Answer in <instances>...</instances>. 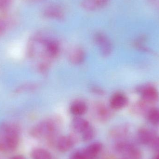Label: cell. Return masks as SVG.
I'll return each instance as SVG.
<instances>
[{
  "label": "cell",
  "mask_w": 159,
  "mask_h": 159,
  "mask_svg": "<svg viewBox=\"0 0 159 159\" xmlns=\"http://www.w3.org/2000/svg\"><path fill=\"white\" fill-rule=\"evenodd\" d=\"M57 129L56 122L51 120H44L34 126L31 130L32 136L35 138L48 137L53 135Z\"/></svg>",
  "instance_id": "1"
},
{
  "label": "cell",
  "mask_w": 159,
  "mask_h": 159,
  "mask_svg": "<svg viewBox=\"0 0 159 159\" xmlns=\"http://www.w3.org/2000/svg\"><path fill=\"white\" fill-rule=\"evenodd\" d=\"M116 151L124 157V158L140 159L141 157L140 150L131 143L120 142L116 146Z\"/></svg>",
  "instance_id": "2"
},
{
  "label": "cell",
  "mask_w": 159,
  "mask_h": 159,
  "mask_svg": "<svg viewBox=\"0 0 159 159\" xmlns=\"http://www.w3.org/2000/svg\"><path fill=\"white\" fill-rule=\"evenodd\" d=\"M92 109L94 116L101 121H107L113 116V109L103 103H96Z\"/></svg>",
  "instance_id": "3"
},
{
  "label": "cell",
  "mask_w": 159,
  "mask_h": 159,
  "mask_svg": "<svg viewBox=\"0 0 159 159\" xmlns=\"http://www.w3.org/2000/svg\"><path fill=\"white\" fill-rule=\"evenodd\" d=\"M94 41L99 46L103 56L106 57L110 55L112 51V44L104 34L102 33L96 34L94 36Z\"/></svg>",
  "instance_id": "4"
},
{
  "label": "cell",
  "mask_w": 159,
  "mask_h": 159,
  "mask_svg": "<svg viewBox=\"0 0 159 159\" xmlns=\"http://www.w3.org/2000/svg\"><path fill=\"white\" fill-rule=\"evenodd\" d=\"M158 136L153 131L147 129H142L137 134V139L141 143L152 146Z\"/></svg>",
  "instance_id": "5"
},
{
  "label": "cell",
  "mask_w": 159,
  "mask_h": 159,
  "mask_svg": "<svg viewBox=\"0 0 159 159\" xmlns=\"http://www.w3.org/2000/svg\"><path fill=\"white\" fill-rule=\"evenodd\" d=\"M128 98L120 93H115L110 100V107L113 110L122 109L128 104Z\"/></svg>",
  "instance_id": "6"
},
{
  "label": "cell",
  "mask_w": 159,
  "mask_h": 159,
  "mask_svg": "<svg viewBox=\"0 0 159 159\" xmlns=\"http://www.w3.org/2000/svg\"><path fill=\"white\" fill-rule=\"evenodd\" d=\"M68 57L70 61L73 64H80L85 60V52L80 48H73L69 50Z\"/></svg>",
  "instance_id": "7"
},
{
  "label": "cell",
  "mask_w": 159,
  "mask_h": 159,
  "mask_svg": "<svg viewBox=\"0 0 159 159\" xmlns=\"http://www.w3.org/2000/svg\"><path fill=\"white\" fill-rule=\"evenodd\" d=\"M102 148V145L101 143H95L81 150V152L84 159H94L100 153Z\"/></svg>",
  "instance_id": "8"
},
{
  "label": "cell",
  "mask_w": 159,
  "mask_h": 159,
  "mask_svg": "<svg viewBox=\"0 0 159 159\" xmlns=\"http://www.w3.org/2000/svg\"><path fill=\"white\" fill-rule=\"evenodd\" d=\"M43 14L46 17L57 20L62 19L64 16L62 8L56 5H52L47 7L44 10Z\"/></svg>",
  "instance_id": "9"
},
{
  "label": "cell",
  "mask_w": 159,
  "mask_h": 159,
  "mask_svg": "<svg viewBox=\"0 0 159 159\" xmlns=\"http://www.w3.org/2000/svg\"><path fill=\"white\" fill-rule=\"evenodd\" d=\"M110 0H83L81 7L88 11H94L106 6Z\"/></svg>",
  "instance_id": "10"
},
{
  "label": "cell",
  "mask_w": 159,
  "mask_h": 159,
  "mask_svg": "<svg viewBox=\"0 0 159 159\" xmlns=\"http://www.w3.org/2000/svg\"><path fill=\"white\" fill-rule=\"evenodd\" d=\"M141 93L142 97L147 102H156L158 100V92L152 86H147L142 88Z\"/></svg>",
  "instance_id": "11"
},
{
  "label": "cell",
  "mask_w": 159,
  "mask_h": 159,
  "mask_svg": "<svg viewBox=\"0 0 159 159\" xmlns=\"http://www.w3.org/2000/svg\"><path fill=\"white\" fill-rule=\"evenodd\" d=\"M88 107L85 102L77 100L73 102L70 107L71 113L76 116H80L87 112Z\"/></svg>",
  "instance_id": "12"
},
{
  "label": "cell",
  "mask_w": 159,
  "mask_h": 159,
  "mask_svg": "<svg viewBox=\"0 0 159 159\" xmlns=\"http://www.w3.org/2000/svg\"><path fill=\"white\" fill-rule=\"evenodd\" d=\"M74 144L73 140L69 136H62L59 139L57 144L58 149L60 152L69 151Z\"/></svg>",
  "instance_id": "13"
},
{
  "label": "cell",
  "mask_w": 159,
  "mask_h": 159,
  "mask_svg": "<svg viewBox=\"0 0 159 159\" xmlns=\"http://www.w3.org/2000/svg\"><path fill=\"white\" fill-rule=\"evenodd\" d=\"M72 126L76 131L81 133L90 125L86 120L80 116H76L73 120Z\"/></svg>",
  "instance_id": "14"
},
{
  "label": "cell",
  "mask_w": 159,
  "mask_h": 159,
  "mask_svg": "<svg viewBox=\"0 0 159 159\" xmlns=\"http://www.w3.org/2000/svg\"><path fill=\"white\" fill-rule=\"evenodd\" d=\"M33 159H51L52 156L47 150L43 148L34 149L31 153Z\"/></svg>",
  "instance_id": "15"
},
{
  "label": "cell",
  "mask_w": 159,
  "mask_h": 159,
  "mask_svg": "<svg viewBox=\"0 0 159 159\" xmlns=\"http://www.w3.org/2000/svg\"><path fill=\"white\" fill-rule=\"evenodd\" d=\"M128 133L127 128L123 126L116 127L112 131L111 134L113 137L116 138H120L125 136Z\"/></svg>",
  "instance_id": "16"
},
{
  "label": "cell",
  "mask_w": 159,
  "mask_h": 159,
  "mask_svg": "<svg viewBox=\"0 0 159 159\" xmlns=\"http://www.w3.org/2000/svg\"><path fill=\"white\" fill-rule=\"evenodd\" d=\"M82 138L84 142H89L94 137V131L92 126H90L81 133Z\"/></svg>",
  "instance_id": "17"
},
{
  "label": "cell",
  "mask_w": 159,
  "mask_h": 159,
  "mask_svg": "<svg viewBox=\"0 0 159 159\" xmlns=\"http://www.w3.org/2000/svg\"><path fill=\"white\" fill-rule=\"evenodd\" d=\"M148 119L153 124H159V110L152 109L148 113Z\"/></svg>",
  "instance_id": "18"
},
{
  "label": "cell",
  "mask_w": 159,
  "mask_h": 159,
  "mask_svg": "<svg viewBox=\"0 0 159 159\" xmlns=\"http://www.w3.org/2000/svg\"><path fill=\"white\" fill-rule=\"evenodd\" d=\"M12 0H0V10L6 9L10 6Z\"/></svg>",
  "instance_id": "19"
},
{
  "label": "cell",
  "mask_w": 159,
  "mask_h": 159,
  "mask_svg": "<svg viewBox=\"0 0 159 159\" xmlns=\"http://www.w3.org/2000/svg\"><path fill=\"white\" fill-rule=\"evenodd\" d=\"M6 29V24L3 20H0V35L2 34Z\"/></svg>",
  "instance_id": "20"
},
{
  "label": "cell",
  "mask_w": 159,
  "mask_h": 159,
  "mask_svg": "<svg viewBox=\"0 0 159 159\" xmlns=\"http://www.w3.org/2000/svg\"><path fill=\"white\" fill-rule=\"evenodd\" d=\"M151 147L153 148V149L157 151L159 153V137H157Z\"/></svg>",
  "instance_id": "21"
},
{
  "label": "cell",
  "mask_w": 159,
  "mask_h": 159,
  "mask_svg": "<svg viewBox=\"0 0 159 159\" xmlns=\"http://www.w3.org/2000/svg\"><path fill=\"white\" fill-rule=\"evenodd\" d=\"M92 90L94 92V93H97V94H103L104 93L103 91L100 88L93 87L92 89Z\"/></svg>",
  "instance_id": "22"
},
{
  "label": "cell",
  "mask_w": 159,
  "mask_h": 159,
  "mask_svg": "<svg viewBox=\"0 0 159 159\" xmlns=\"http://www.w3.org/2000/svg\"><path fill=\"white\" fill-rule=\"evenodd\" d=\"M11 159H26L24 156L22 155H16L14 156L13 157L11 158Z\"/></svg>",
  "instance_id": "23"
},
{
  "label": "cell",
  "mask_w": 159,
  "mask_h": 159,
  "mask_svg": "<svg viewBox=\"0 0 159 159\" xmlns=\"http://www.w3.org/2000/svg\"><path fill=\"white\" fill-rule=\"evenodd\" d=\"M153 159H159V153L154 157Z\"/></svg>",
  "instance_id": "24"
},
{
  "label": "cell",
  "mask_w": 159,
  "mask_h": 159,
  "mask_svg": "<svg viewBox=\"0 0 159 159\" xmlns=\"http://www.w3.org/2000/svg\"><path fill=\"white\" fill-rule=\"evenodd\" d=\"M129 159L124 158V159Z\"/></svg>",
  "instance_id": "25"
},
{
  "label": "cell",
  "mask_w": 159,
  "mask_h": 159,
  "mask_svg": "<svg viewBox=\"0 0 159 159\" xmlns=\"http://www.w3.org/2000/svg\"></svg>",
  "instance_id": "26"
}]
</instances>
